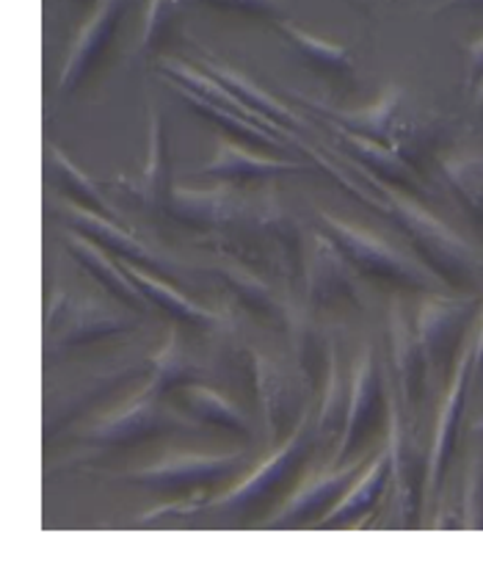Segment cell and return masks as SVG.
<instances>
[{
    "mask_svg": "<svg viewBox=\"0 0 483 561\" xmlns=\"http://www.w3.org/2000/svg\"><path fill=\"white\" fill-rule=\"evenodd\" d=\"M199 3L225 12L254 14V18H276L285 12V0H199Z\"/></svg>",
    "mask_w": 483,
    "mask_h": 561,
    "instance_id": "38",
    "label": "cell"
},
{
    "mask_svg": "<svg viewBox=\"0 0 483 561\" xmlns=\"http://www.w3.org/2000/svg\"><path fill=\"white\" fill-rule=\"evenodd\" d=\"M45 169H47V178H50V183L56 185L58 194H61L67 203H76V205H81V208L97 210V214L114 216L116 219L114 205L103 197V192H100L97 185L92 183V178H89L87 172H81L76 163L69 161L67 152H64L61 147L47 145Z\"/></svg>",
    "mask_w": 483,
    "mask_h": 561,
    "instance_id": "32",
    "label": "cell"
},
{
    "mask_svg": "<svg viewBox=\"0 0 483 561\" xmlns=\"http://www.w3.org/2000/svg\"><path fill=\"white\" fill-rule=\"evenodd\" d=\"M387 404L390 401L384 399V379H381L376 348L365 346L352 370V404H348L343 434H340L332 459H329L332 468H340V465L352 459V454L368 437V432H373L381 423V412H384Z\"/></svg>",
    "mask_w": 483,
    "mask_h": 561,
    "instance_id": "13",
    "label": "cell"
},
{
    "mask_svg": "<svg viewBox=\"0 0 483 561\" xmlns=\"http://www.w3.org/2000/svg\"><path fill=\"white\" fill-rule=\"evenodd\" d=\"M276 31L288 39V45L304 58L307 65L315 67L318 72H332V76H345L354 70V58L345 47L334 45V42L318 39V36L307 34L299 25L290 20H276Z\"/></svg>",
    "mask_w": 483,
    "mask_h": 561,
    "instance_id": "34",
    "label": "cell"
},
{
    "mask_svg": "<svg viewBox=\"0 0 483 561\" xmlns=\"http://www.w3.org/2000/svg\"><path fill=\"white\" fill-rule=\"evenodd\" d=\"M442 178L461 208L483 225V156H456L442 161Z\"/></svg>",
    "mask_w": 483,
    "mask_h": 561,
    "instance_id": "35",
    "label": "cell"
},
{
    "mask_svg": "<svg viewBox=\"0 0 483 561\" xmlns=\"http://www.w3.org/2000/svg\"><path fill=\"white\" fill-rule=\"evenodd\" d=\"M64 247L87 274H92L94 283L111 296V299L119 301L127 310H136V313H150V301L141 294L136 283H133L130 274L125 272V266L119 263V257H111V252H105L100 243H94L92 238H87L83 232L69 230L64 232Z\"/></svg>",
    "mask_w": 483,
    "mask_h": 561,
    "instance_id": "23",
    "label": "cell"
},
{
    "mask_svg": "<svg viewBox=\"0 0 483 561\" xmlns=\"http://www.w3.org/2000/svg\"><path fill=\"white\" fill-rule=\"evenodd\" d=\"M163 81H166L169 89H174V92H177V98L183 100V103L188 105L196 116H202V119H207V122H214L216 128H221L225 134L235 136L241 145L268 147V150L283 152V156H290V152H294V147H290L288 139H283V136L274 134L271 128H265V125L254 122L252 116L241 114V111L225 108V105H219V103H210V100L199 98V94H194L191 89H185L183 83L172 81V78H166V76H163Z\"/></svg>",
    "mask_w": 483,
    "mask_h": 561,
    "instance_id": "27",
    "label": "cell"
},
{
    "mask_svg": "<svg viewBox=\"0 0 483 561\" xmlns=\"http://www.w3.org/2000/svg\"><path fill=\"white\" fill-rule=\"evenodd\" d=\"M483 301L475 294H432L417 310V337L426 352L428 368L445 374L459 363L461 348L467 346L472 324L478 321Z\"/></svg>",
    "mask_w": 483,
    "mask_h": 561,
    "instance_id": "8",
    "label": "cell"
},
{
    "mask_svg": "<svg viewBox=\"0 0 483 561\" xmlns=\"http://www.w3.org/2000/svg\"><path fill=\"white\" fill-rule=\"evenodd\" d=\"M152 357L147 363L141 359H127V363H114L108 368L89 374L81 382L69 385L58 396H47L45 407V434L53 437L56 428H64L67 423L78 421L87 412L97 410L105 401H114L116 396L125 393L133 382L150 377Z\"/></svg>",
    "mask_w": 483,
    "mask_h": 561,
    "instance_id": "10",
    "label": "cell"
},
{
    "mask_svg": "<svg viewBox=\"0 0 483 561\" xmlns=\"http://www.w3.org/2000/svg\"><path fill=\"white\" fill-rule=\"evenodd\" d=\"M87 3H100V0H87Z\"/></svg>",
    "mask_w": 483,
    "mask_h": 561,
    "instance_id": "43",
    "label": "cell"
},
{
    "mask_svg": "<svg viewBox=\"0 0 483 561\" xmlns=\"http://www.w3.org/2000/svg\"><path fill=\"white\" fill-rule=\"evenodd\" d=\"M390 368L401 410H412L414 401L423 396V385L432 368L417 337V327L401 299H392L390 305Z\"/></svg>",
    "mask_w": 483,
    "mask_h": 561,
    "instance_id": "21",
    "label": "cell"
},
{
    "mask_svg": "<svg viewBox=\"0 0 483 561\" xmlns=\"http://www.w3.org/2000/svg\"><path fill=\"white\" fill-rule=\"evenodd\" d=\"M390 423H387V451H390V523L395 528H409L417 520L421 492H426L428 454L421 457L414 448L409 428L403 426L401 404L390 393Z\"/></svg>",
    "mask_w": 483,
    "mask_h": 561,
    "instance_id": "11",
    "label": "cell"
},
{
    "mask_svg": "<svg viewBox=\"0 0 483 561\" xmlns=\"http://www.w3.org/2000/svg\"><path fill=\"white\" fill-rule=\"evenodd\" d=\"M249 457L246 451L230 454H174L147 468L119 473L116 479L133 486L158 492H205L214 486L230 484L235 476L246 473Z\"/></svg>",
    "mask_w": 483,
    "mask_h": 561,
    "instance_id": "6",
    "label": "cell"
},
{
    "mask_svg": "<svg viewBox=\"0 0 483 561\" xmlns=\"http://www.w3.org/2000/svg\"><path fill=\"white\" fill-rule=\"evenodd\" d=\"M122 9L125 3L122 0H100L94 3V12L89 18V23L83 25L81 34L76 36L72 47H69V56L64 58V67L58 72L56 83V98H69L83 83V78L97 67V61L103 58V53L108 50L111 39H114L116 28H119Z\"/></svg>",
    "mask_w": 483,
    "mask_h": 561,
    "instance_id": "19",
    "label": "cell"
},
{
    "mask_svg": "<svg viewBox=\"0 0 483 561\" xmlns=\"http://www.w3.org/2000/svg\"><path fill=\"white\" fill-rule=\"evenodd\" d=\"M387 486H390V451L387 446L381 448L373 457V462L365 465L363 476L352 484V490L340 497L337 504L326 512L323 517H318L312 526L315 528H343L354 526V523H363L370 512H376L379 501L384 497Z\"/></svg>",
    "mask_w": 483,
    "mask_h": 561,
    "instance_id": "28",
    "label": "cell"
},
{
    "mask_svg": "<svg viewBox=\"0 0 483 561\" xmlns=\"http://www.w3.org/2000/svg\"><path fill=\"white\" fill-rule=\"evenodd\" d=\"M125 266V272L130 274L133 283L141 288V294L147 296V301L152 305V310H161L163 316H169L172 321H180V324H191V327H219L221 316L216 310H207V307L196 305L194 299L180 294L174 285L163 283L156 272L150 268L138 266V263L130 261H119Z\"/></svg>",
    "mask_w": 483,
    "mask_h": 561,
    "instance_id": "29",
    "label": "cell"
},
{
    "mask_svg": "<svg viewBox=\"0 0 483 561\" xmlns=\"http://www.w3.org/2000/svg\"><path fill=\"white\" fill-rule=\"evenodd\" d=\"M363 473V465L345 462L340 468L326 470V473L315 476L312 481H307L304 486L294 492V495L285 501L283 510H276L268 520L263 523V528L268 531H279V528H299L307 523H315V515H326L345 492L352 490L354 479Z\"/></svg>",
    "mask_w": 483,
    "mask_h": 561,
    "instance_id": "20",
    "label": "cell"
},
{
    "mask_svg": "<svg viewBox=\"0 0 483 561\" xmlns=\"http://www.w3.org/2000/svg\"><path fill=\"white\" fill-rule=\"evenodd\" d=\"M348 404H352V382L345 377L337 341H334L332 354H329L326 379H323L321 404L315 410L318 443H332V446H337L340 434L345 428V417H348Z\"/></svg>",
    "mask_w": 483,
    "mask_h": 561,
    "instance_id": "31",
    "label": "cell"
},
{
    "mask_svg": "<svg viewBox=\"0 0 483 561\" xmlns=\"http://www.w3.org/2000/svg\"><path fill=\"white\" fill-rule=\"evenodd\" d=\"M315 167L294 158H271L263 152H252L238 141L221 139L216 145L214 158L199 169V178H210L216 183H252V180H274L288 174H312Z\"/></svg>",
    "mask_w": 483,
    "mask_h": 561,
    "instance_id": "22",
    "label": "cell"
},
{
    "mask_svg": "<svg viewBox=\"0 0 483 561\" xmlns=\"http://www.w3.org/2000/svg\"><path fill=\"white\" fill-rule=\"evenodd\" d=\"M321 230L343 249V255L352 261L363 277L376 279V283L395 285L403 290H423V294H445L448 285L442 283L439 274H434L421 257H412L384 238L373 236L370 230L352 225V221L337 219V216L318 210Z\"/></svg>",
    "mask_w": 483,
    "mask_h": 561,
    "instance_id": "2",
    "label": "cell"
},
{
    "mask_svg": "<svg viewBox=\"0 0 483 561\" xmlns=\"http://www.w3.org/2000/svg\"><path fill=\"white\" fill-rule=\"evenodd\" d=\"M472 92H475V108L481 111V116H483V78L475 83V87H472Z\"/></svg>",
    "mask_w": 483,
    "mask_h": 561,
    "instance_id": "42",
    "label": "cell"
},
{
    "mask_svg": "<svg viewBox=\"0 0 483 561\" xmlns=\"http://www.w3.org/2000/svg\"><path fill=\"white\" fill-rule=\"evenodd\" d=\"M194 421L174 407L163 404L161 399L136 396V401L94 421L83 432V440L94 448H130L138 443L169 437V434L196 432L199 423Z\"/></svg>",
    "mask_w": 483,
    "mask_h": 561,
    "instance_id": "7",
    "label": "cell"
},
{
    "mask_svg": "<svg viewBox=\"0 0 483 561\" xmlns=\"http://www.w3.org/2000/svg\"><path fill=\"white\" fill-rule=\"evenodd\" d=\"M205 272L214 274L249 316L265 321V324L285 327L290 301H285L257 272H252L246 261L230 255V252H214L207 257Z\"/></svg>",
    "mask_w": 483,
    "mask_h": 561,
    "instance_id": "18",
    "label": "cell"
},
{
    "mask_svg": "<svg viewBox=\"0 0 483 561\" xmlns=\"http://www.w3.org/2000/svg\"><path fill=\"white\" fill-rule=\"evenodd\" d=\"M249 208H252V197L235 192L230 183L216 185V188L174 185L166 214L185 227L225 236V232L241 230L249 216Z\"/></svg>",
    "mask_w": 483,
    "mask_h": 561,
    "instance_id": "14",
    "label": "cell"
},
{
    "mask_svg": "<svg viewBox=\"0 0 483 561\" xmlns=\"http://www.w3.org/2000/svg\"><path fill=\"white\" fill-rule=\"evenodd\" d=\"M127 192L138 199V205H145L147 210H166L169 199H172V161H169V145H166V125H163V114L156 105V100L147 98V158L141 172L136 174L130 185H125Z\"/></svg>",
    "mask_w": 483,
    "mask_h": 561,
    "instance_id": "24",
    "label": "cell"
},
{
    "mask_svg": "<svg viewBox=\"0 0 483 561\" xmlns=\"http://www.w3.org/2000/svg\"><path fill=\"white\" fill-rule=\"evenodd\" d=\"M133 327L136 321L105 301L94 296L69 294L64 285H56L45 310V354L50 359L53 354H61L67 348L125 335Z\"/></svg>",
    "mask_w": 483,
    "mask_h": 561,
    "instance_id": "4",
    "label": "cell"
},
{
    "mask_svg": "<svg viewBox=\"0 0 483 561\" xmlns=\"http://www.w3.org/2000/svg\"><path fill=\"white\" fill-rule=\"evenodd\" d=\"M296 103L307 105V108L315 111L318 116L329 122V125H337V128L348 130V134H357L363 139L379 141V145H392L395 147V114L401 111L403 89L390 87L373 105L357 111H343L334 108V105L321 103V100L304 98L299 92H288Z\"/></svg>",
    "mask_w": 483,
    "mask_h": 561,
    "instance_id": "25",
    "label": "cell"
},
{
    "mask_svg": "<svg viewBox=\"0 0 483 561\" xmlns=\"http://www.w3.org/2000/svg\"><path fill=\"white\" fill-rule=\"evenodd\" d=\"M483 9V0H445L442 7L437 9V12H445V9Z\"/></svg>",
    "mask_w": 483,
    "mask_h": 561,
    "instance_id": "41",
    "label": "cell"
},
{
    "mask_svg": "<svg viewBox=\"0 0 483 561\" xmlns=\"http://www.w3.org/2000/svg\"><path fill=\"white\" fill-rule=\"evenodd\" d=\"M470 385H472V337L467 341V346L461 348L459 363H456L453 377H450L448 393H445L442 407H439L432 451H428L426 504H434V497H437V492H439V484H442L445 468H448L450 457H453V448H456V440H459V426H461V415H464V404H467V393H470Z\"/></svg>",
    "mask_w": 483,
    "mask_h": 561,
    "instance_id": "16",
    "label": "cell"
},
{
    "mask_svg": "<svg viewBox=\"0 0 483 561\" xmlns=\"http://www.w3.org/2000/svg\"><path fill=\"white\" fill-rule=\"evenodd\" d=\"M329 128L334 130V139L345 147V152H332V158L337 163L357 169V172H370L373 178L395 185V188L412 194V197L428 194L426 180L421 178V172L406 161V156L398 147L363 139V136L348 134V130L337 128V125H329Z\"/></svg>",
    "mask_w": 483,
    "mask_h": 561,
    "instance_id": "17",
    "label": "cell"
},
{
    "mask_svg": "<svg viewBox=\"0 0 483 561\" xmlns=\"http://www.w3.org/2000/svg\"><path fill=\"white\" fill-rule=\"evenodd\" d=\"M481 78H483V36L472 42L470 50H467V83L475 87Z\"/></svg>",
    "mask_w": 483,
    "mask_h": 561,
    "instance_id": "39",
    "label": "cell"
},
{
    "mask_svg": "<svg viewBox=\"0 0 483 561\" xmlns=\"http://www.w3.org/2000/svg\"><path fill=\"white\" fill-rule=\"evenodd\" d=\"M318 446L315 434V407L307 410L299 426L294 428L288 440L279 448H274L263 465L249 470L238 484L216 495L214 501H205L202 512H214V515H241V512H252L254 506H263L274 501L276 492L299 476V470L310 462L312 451Z\"/></svg>",
    "mask_w": 483,
    "mask_h": 561,
    "instance_id": "3",
    "label": "cell"
},
{
    "mask_svg": "<svg viewBox=\"0 0 483 561\" xmlns=\"http://www.w3.org/2000/svg\"><path fill=\"white\" fill-rule=\"evenodd\" d=\"M180 396H183V407L188 410V415L196 417L199 423L225 428V432L232 434H243V437H252L254 434V423L249 421L246 412L238 410L232 401H227L225 396L216 393V390L196 382L180 390Z\"/></svg>",
    "mask_w": 483,
    "mask_h": 561,
    "instance_id": "33",
    "label": "cell"
},
{
    "mask_svg": "<svg viewBox=\"0 0 483 561\" xmlns=\"http://www.w3.org/2000/svg\"><path fill=\"white\" fill-rule=\"evenodd\" d=\"M285 332H288V343H290V354H294L296 370L307 379V385H310L312 390L323 388L334 337L326 335L323 324L318 321L315 310H312L304 299H301L299 305L288 307Z\"/></svg>",
    "mask_w": 483,
    "mask_h": 561,
    "instance_id": "26",
    "label": "cell"
},
{
    "mask_svg": "<svg viewBox=\"0 0 483 561\" xmlns=\"http://www.w3.org/2000/svg\"><path fill=\"white\" fill-rule=\"evenodd\" d=\"M205 379V368L196 363L185 346L180 343L177 335L169 337L156 354H152V368L147 377L145 388L138 390L136 396H147V399H161L169 390H183L188 385H196Z\"/></svg>",
    "mask_w": 483,
    "mask_h": 561,
    "instance_id": "30",
    "label": "cell"
},
{
    "mask_svg": "<svg viewBox=\"0 0 483 561\" xmlns=\"http://www.w3.org/2000/svg\"><path fill=\"white\" fill-rule=\"evenodd\" d=\"M183 14V0H150L145 14V28L138 36V56L158 50L174 34Z\"/></svg>",
    "mask_w": 483,
    "mask_h": 561,
    "instance_id": "36",
    "label": "cell"
},
{
    "mask_svg": "<svg viewBox=\"0 0 483 561\" xmlns=\"http://www.w3.org/2000/svg\"><path fill=\"white\" fill-rule=\"evenodd\" d=\"M472 379H483V305L472 332Z\"/></svg>",
    "mask_w": 483,
    "mask_h": 561,
    "instance_id": "40",
    "label": "cell"
},
{
    "mask_svg": "<svg viewBox=\"0 0 483 561\" xmlns=\"http://www.w3.org/2000/svg\"><path fill=\"white\" fill-rule=\"evenodd\" d=\"M238 232L263 243L265 252H268V261L279 266V274L288 283L301 277L307 255L304 230H301L299 219L274 194L252 197V208H249L246 221Z\"/></svg>",
    "mask_w": 483,
    "mask_h": 561,
    "instance_id": "12",
    "label": "cell"
},
{
    "mask_svg": "<svg viewBox=\"0 0 483 561\" xmlns=\"http://www.w3.org/2000/svg\"><path fill=\"white\" fill-rule=\"evenodd\" d=\"M365 185H373V192L384 199V216H390L398 230L409 238L417 257L442 277V283L453 290H467L475 294L483 283L481 255L464 241L456 230H450L442 219L423 208L417 197L401 192L395 185L373 178L370 172H357L352 169Z\"/></svg>",
    "mask_w": 483,
    "mask_h": 561,
    "instance_id": "1",
    "label": "cell"
},
{
    "mask_svg": "<svg viewBox=\"0 0 483 561\" xmlns=\"http://www.w3.org/2000/svg\"><path fill=\"white\" fill-rule=\"evenodd\" d=\"M249 368H252L263 437L271 448H279L312 407V401L307 399L312 388L299 370L285 368L283 363L254 348L249 352Z\"/></svg>",
    "mask_w": 483,
    "mask_h": 561,
    "instance_id": "5",
    "label": "cell"
},
{
    "mask_svg": "<svg viewBox=\"0 0 483 561\" xmlns=\"http://www.w3.org/2000/svg\"><path fill=\"white\" fill-rule=\"evenodd\" d=\"M363 274L352 266V261L343 255V249L326 236V232H312L307 243L304 272V301L312 310H337V307H359L363 305Z\"/></svg>",
    "mask_w": 483,
    "mask_h": 561,
    "instance_id": "9",
    "label": "cell"
},
{
    "mask_svg": "<svg viewBox=\"0 0 483 561\" xmlns=\"http://www.w3.org/2000/svg\"><path fill=\"white\" fill-rule=\"evenodd\" d=\"M58 216H61V221L69 230L83 232V236L92 238L94 243H100L105 252H111V255L119 257V261L138 263V266L150 268V272L156 274H166L169 268H174V263L166 261L158 249H152L150 243H145L138 236H133L130 230L116 225L114 216H103L97 214V210L67 203V199H61V205H58Z\"/></svg>",
    "mask_w": 483,
    "mask_h": 561,
    "instance_id": "15",
    "label": "cell"
},
{
    "mask_svg": "<svg viewBox=\"0 0 483 561\" xmlns=\"http://www.w3.org/2000/svg\"><path fill=\"white\" fill-rule=\"evenodd\" d=\"M461 528L483 531V443H478L472 451L464 484V506H461Z\"/></svg>",
    "mask_w": 483,
    "mask_h": 561,
    "instance_id": "37",
    "label": "cell"
}]
</instances>
